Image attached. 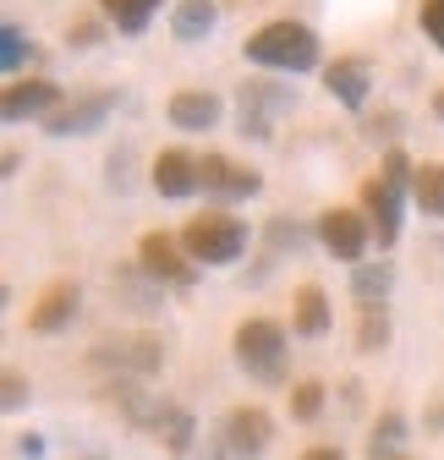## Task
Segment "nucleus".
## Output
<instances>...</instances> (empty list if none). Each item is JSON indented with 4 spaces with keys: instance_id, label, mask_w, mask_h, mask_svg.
<instances>
[{
    "instance_id": "39448f33",
    "label": "nucleus",
    "mask_w": 444,
    "mask_h": 460,
    "mask_svg": "<svg viewBox=\"0 0 444 460\" xmlns=\"http://www.w3.org/2000/svg\"><path fill=\"white\" fill-rule=\"evenodd\" d=\"M313 236L335 252L341 263H362V252H368V242H373V219L357 214V208H324L318 225H313Z\"/></svg>"
},
{
    "instance_id": "aec40b11",
    "label": "nucleus",
    "mask_w": 444,
    "mask_h": 460,
    "mask_svg": "<svg viewBox=\"0 0 444 460\" xmlns=\"http://www.w3.org/2000/svg\"><path fill=\"white\" fill-rule=\"evenodd\" d=\"M412 198H417V208L422 214H433V219H444V164H417V176H412Z\"/></svg>"
},
{
    "instance_id": "5701e85b",
    "label": "nucleus",
    "mask_w": 444,
    "mask_h": 460,
    "mask_svg": "<svg viewBox=\"0 0 444 460\" xmlns=\"http://www.w3.org/2000/svg\"><path fill=\"white\" fill-rule=\"evenodd\" d=\"M390 279H395V269H390V263H357V269H351V285H357L362 307L384 302V291H390Z\"/></svg>"
},
{
    "instance_id": "9d476101",
    "label": "nucleus",
    "mask_w": 444,
    "mask_h": 460,
    "mask_svg": "<svg viewBox=\"0 0 444 460\" xmlns=\"http://www.w3.org/2000/svg\"><path fill=\"white\" fill-rule=\"evenodd\" d=\"M291 110V88L280 83H242V99H236V121L247 137H274V115Z\"/></svg>"
},
{
    "instance_id": "412c9836",
    "label": "nucleus",
    "mask_w": 444,
    "mask_h": 460,
    "mask_svg": "<svg viewBox=\"0 0 444 460\" xmlns=\"http://www.w3.org/2000/svg\"><path fill=\"white\" fill-rule=\"evenodd\" d=\"M401 444H406V417H401V411H384V417L373 422L368 460H395V455H401Z\"/></svg>"
},
{
    "instance_id": "c756f323",
    "label": "nucleus",
    "mask_w": 444,
    "mask_h": 460,
    "mask_svg": "<svg viewBox=\"0 0 444 460\" xmlns=\"http://www.w3.org/2000/svg\"><path fill=\"white\" fill-rule=\"evenodd\" d=\"M302 460H346V455H341V449H335V444H318V449H307V455H302Z\"/></svg>"
},
{
    "instance_id": "c85d7f7f",
    "label": "nucleus",
    "mask_w": 444,
    "mask_h": 460,
    "mask_svg": "<svg viewBox=\"0 0 444 460\" xmlns=\"http://www.w3.org/2000/svg\"><path fill=\"white\" fill-rule=\"evenodd\" d=\"M67 39H77V44L88 49V44H99V22H88V17H83V22H72V33H67Z\"/></svg>"
},
{
    "instance_id": "a211bd4d",
    "label": "nucleus",
    "mask_w": 444,
    "mask_h": 460,
    "mask_svg": "<svg viewBox=\"0 0 444 460\" xmlns=\"http://www.w3.org/2000/svg\"><path fill=\"white\" fill-rule=\"evenodd\" d=\"M214 22H219L214 0H176V12H171V33L182 44H198L203 33H214Z\"/></svg>"
},
{
    "instance_id": "bb28decb",
    "label": "nucleus",
    "mask_w": 444,
    "mask_h": 460,
    "mask_svg": "<svg viewBox=\"0 0 444 460\" xmlns=\"http://www.w3.org/2000/svg\"><path fill=\"white\" fill-rule=\"evenodd\" d=\"M269 242H274V247H302V225H286V219H269Z\"/></svg>"
},
{
    "instance_id": "2eb2a0df",
    "label": "nucleus",
    "mask_w": 444,
    "mask_h": 460,
    "mask_svg": "<svg viewBox=\"0 0 444 460\" xmlns=\"http://www.w3.org/2000/svg\"><path fill=\"white\" fill-rule=\"evenodd\" d=\"M148 176H154V192L159 198H187V192H198V159L187 148H164L154 159Z\"/></svg>"
},
{
    "instance_id": "1a4fd4ad",
    "label": "nucleus",
    "mask_w": 444,
    "mask_h": 460,
    "mask_svg": "<svg viewBox=\"0 0 444 460\" xmlns=\"http://www.w3.org/2000/svg\"><path fill=\"white\" fill-rule=\"evenodd\" d=\"M138 269L159 285H192V258L176 236H164V230H148L138 242Z\"/></svg>"
},
{
    "instance_id": "6ab92c4d",
    "label": "nucleus",
    "mask_w": 444,
    "mask_h": 460,
    "mask_svg": "<svg viewBox=\"0 0 444 460\" xmlns=\"http://www.w3.org/2000/svg\"><path fill=\"white\" fill-rule=\"evenodd\" d=\"M159 12V0H99V17L116 22V33H143Z\"/></svg>"
},
{
    "instance_id": "f3484780",
    "label": "nucleus",
    "mask_w": 444,
    "mask_h": 460,
    "mask_svg": "<svg viewBox=\"0 0 444 460\" xmlns=\"http://www.w3.org/2000/svg\"><path fill=\"white\" fill-rule=\"evenodd\" d=\"M291 329L302 340L329 334V296L318 291V285H297V296H291Z\"/></svg>"
},
{
    "instance_id": "f257e3e1",
    "label": "nucleus",
    "mask_w": 444,
    "mask_h": 460,
    "mask_svg": "<svg viewBox=\"0 0 444 460\" xmlns=\"http://www.w3.org/2000/svg\"><path fill=\"white\" fill-rule=\"evenodd\" d=\"M412 176H417V164L401 148H390L384 164H378V176L362 181V214L373 219V242L378 247H395V236H401V198L412 192Z\"/></svg>"
},
{
    "instance_id": "6e6552de",
    "label": "nucleus",
    "mask_w": 444,
    "mask_h": 460,
    "mask_svg": "<svg viewBox=\"0 0 444 460\" xmlns=\"http://www.w3.org/2000/svg\"><path fill=\"white\" fill-rule=\"evenodd\" d=\"M198 187H203L209 198H219V203H236V198H253V192L263 187V176H258L253 164L226 159V154H203V159H198Z\"/></svg>"
},
{
    "instance_id": "4be33fe9",
    "label": "nucleus",
    "mask_w": 444,
    "mask_h": 460,
    "mask_svg": "<svg viewBox=\"0 0 444 460\" xmlns=\"http://www.w3.org/2000/svg\"><path fill=\"white\" fill-rule=\"evenodd\" d=\"M384 345H390V313H384V302H373V307H362V323H357V351L378 357Z\"/></svg>"
},
{
    "instance_id": "20e7f679",
    "label": "nucleus",
    "mask_w": 444,
    "mask_h": 460,
    "mask_svg": "<svg viewBox=\"0 0 444 460\" xmlns=\"http://www.w3.org/2000/svg\"><path fill=\"white\" fill-rule=\"evenodd\" d=\"M182 247H187L192 263H236L242 247H247V225L231 219L226 208H203L198 219H187Z\"/></svg>"
},
{
    "instance_id": "dca6fc26",
    "label": "nucleus",
    "mask_w": 444,
    "mask_h": 460,
    "mask_svg": "<svg viewBox=\"0 0 444 460\" xmlns=\"http://www.w3.org/2000/svg\"><path fill=\"white\" fill-rule=\"evenodd\" d=\"M219 115H226V104H219V93H209V88H182V93H171V121H176L182 132H209Z\"/></svg>"
},
{
    "instance_id": "393cba45",
    "label": "nucleus",
    "mask_w": 444,
    "mask_h": 460,
    "mask_svg": "<svg viewBox=\"0 0 444 460\" xmlns=\"http://www.w3.org/2000/svg\"><path fill=\"white\" fill-rule=\"evenodd\" d=\"M0 44H6V49H0V61H6V72H17V66H22V55H28V33L6 22V28H0Z\"/></svg>"
},
{
    "instance_id": "f03ea898",
    "label": "nucleus",
    "mask_w": 444,
    "mask_h": 460,
    "mask_svg": "<svg viewBox=\"0 0 444 460\" xmlns=\"http://www.w3.org/2000/svg\"><path fill=\"white\" fill-rule=\"evenodd\" d=\"M242 55L253 66H269V72H313L318 66V33L307 22H291V17H274L263 22L258 33H247Z\"/></svg>"
},
{
    "instance_id": "7c9ffc66",
    "label": "nucleus",
    "mask_w": 444,
    "mask_h": 460,
    "mask_svg": "<svg viewBox=\"0 0 444 460\" xmlns=\"http://www.w3.org/2000/svg\"><path fill=\"white\" fill-rule=\"evenodd\" d=\"M433 115L444 121V88H433Z\"/></svg>"
},
{
    "instance_id": "cd10ccee",
    "label": "nucleus",
    "mask_w": 444,
    "mask_h": 460,
    "mask_svg": "<svg viewBox=\"0 0 444 460\" xmlns=\"http://www.w3.org/2000/svg\"><path fill=\"white\" fill-rule=\"evenodd\" d=\"M0 400H6V406H22V400H28V378L22 373H6V394H0Z\"/></svg>"
},
{
    "instance_id": "f8f14e48",
    "label": "nucleus",
    "mask_w": 444,
    "mask_h": 460,
    "mask_svg": "<svg viewBox=\"0 0 444 460\" xmlns=\"http://www.w3.org/2000/svg\"><path fill=\"white\" fill-rule=\"evenodd\" d=\"M61 110V88L49 77H12L0 93V115L6 121H28V115H55Z\"/></svg>"
},
{
    "instance_id": "0eeeda50",
    "label": "nucleus",
    "mask_w": 444,
    "mask_h": 460,
    "mask_svg": "<svg viewBox=\"0 0 444 460\" xmlns=\"http://www.w3.org/2000/svg\"><path fill=\"white\" fill-rule=\"evenodd\" d=\"M110 110H116V88H88V93L67 99L55 115H44V132H49V137H83V132L104 127Z\"/></svg>"
},
{
    "instance_id": "423d86ee",
    "label": "nucleus",
    "mask_w": 444,
    "mask_h": 460,
    "mask_svg": "<svg viewBox=\"0 0 444 460\" xmlns=\"http://www.w3.org/2000/svg\"><path fill=\"white\" fill-rule=\"evenodd\" d=\"M88 357H93L99 367L148 378V373H159V362H164V345H159V334H116V340H99Z\"/></svg>"
},
{
    "instance_id": "7ed1b4c3",
    "label": "nucleus",
    "mask_w": 444,
    "mask_h": 460,
    "mask_svg": "<svg viewBox=\"0 0 444 460\" xmlns=\"http://www.w3.org/2000/svg\"><path fill=\"white\" fill-rule=\"evenodd\" d=\"M236 362L258 384H286V362H291L286 329L274 323V318H242L236 323Z\"/></svg>"
},
{
    "instance_id": "a878e982",
    "label": "nucleus",
    "mask_w": 444,
    "mask_h": 460,
    "mask_svg": "<svg viewBox=\"0 0 444 460\" xmlns=\"http://www.w3.org/2000/svg\"><path fill=\"white\" fill-rule=\"evenodd\" d=\"M417 22H422V33L444 49V0H422V6H417Z\"/></svg>"
},
{
    "instance_id": "9b49d317",
    "label": "nucleus",
    "mask_w": 444,
    "mask_h": 460,
    "mask_svg": "<svg viewBox=\"0 0 444 460\" xmlns=\"http://www.w3.org/2000/svg\"><path fill=\"white\" fill-rule=\"evenodd\" d=\"M77 302H83V285L77 279H49L39 302L28 307V329L33 334H61L72 318H77Z\"/></svg>"
},
{
    "instance_id": "b1692460",
    "label": "nucleus",
    "mask_w": 444,
    "mask_h": 460,
    "mask_svg": "<svg viewBox=\"0 0 444 460\" xmlns=\"http://www.w3.org/2000/svg\"><path fill=\"white\" fill-rule=\"evenodd\" d=\"M318 411H324V384H313V378L297 384V389H291V417H297V422H313Z\"/></svg>"
},
{
    "instance_id": "4468645a",
    "label": "nucleus",
    "mask_w": 444,
    "mask_h": 460,
    "mask_svg": "<svg viewBox=\"0 0 444 460\" xmlns=\"http://www.w3.org/2000/svg\"><path fill=\"white\" fill-rule=\"evenodd\" d=\"M324 88L335 93L346 110H362V104H368V88H373V66L357 61V55H341V61L324 66Z\"/></svg>"
},
{
    "instance_id": "ddd939ff",
    "label": "nucleus",
    "mask_w": 444,
    "mask_h": 460,
    "mask_svg": "<svg viewBox=\"0 0 444 460\" xmlns=\"http://www.w3.org/2000/svg\"><path fill=\"white\" fill-rule=\"evenodd\" d=\"M219 433H226V444L236 455H263L269 438H274V417L263 406H231L226 422H219Z\"/></svg>"
},
{
    "instance_id": "2f4dec72",
    "label": "nucleus",
    "mask_w": 444,
    "mask_h": 460,
    "mask_svg": "<svg viewBox=\"0 0 444 460\" xmlns=\"http://www.w3.org/2000/svg\"><path fill=\"white\" fill-rule=\"evenodd\" d=\"M395 460H417V455H395Z\"/></svg>"
}]
</instances>
